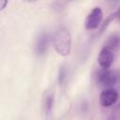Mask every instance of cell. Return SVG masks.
Masks as SVG:
<instances>
[{"label": "cell", "instance_id": "obj_1", "mask_svg": "<svg viewBox=\"0 0 120 120\" xmlns=\"http://www.w3.org/2000/svg\"><path fill=\"white\" fill-rule=\"evenodd\" d=\"M52 43L58 54L62 56L68 55L71 50L70 33L65 28H60L56 30L52 37Z\"/></svg>", "mask_w": 120, "mask_h": 120}, {"label": "cell", "instance_id": "obj_2", "mask_svg": "<svg viewBox=\"0 0 120 120\" xmlns=\"http://www.w3.org/2000/svg\"><path fill=\"white\" fill-rule=\"evenodd\" d=\"M103 13L99 7H96L87 14L84 21V27L88 30L97 29L102 22Z\"/></svg>", "mask_w": 120, "mask_h": 120}, {"label": "cell", "instance_id": "obj_3", "mask_svg": "<svg viewBox=\"0 0 120 120\" xmlns=\"http://www.w3.org/2000/svg\"><path fill=\"white\" fill-rule=\"evenodd\" d=\"M98 82L107 88H112L117 82V77L113 71L108 70V69H102L98 74Z\"/></svg>", "mask_w": 120, "mask_h": 120}, {"label": "cell", "instance_id": "obj_4", "mask_svg": "<svg viewBox=\"0 0 120 120\" xmlns=\"http://www.w3.org/2000/svg\"><path fill=\"white\" fill-rule=\"evenodd\" d=\"M118 99V93L112 88L103 90L99 95V103L102 107H110Z\"/></svg>", "mask_w": 120, "mask_h": 120}, {"label": "cell", "instance_id": "obj_5", "mask_svg": "<svg viewBox=\"0 0 120 120\" xmlns=\"http://www.w3.org/2000/svg\"><path fill=\"white\" fill-rule=\"evenodd\" d=\"M113 62V52L111 49L103 47L98 53V63L102 69H108Z\"/></svg>", "mask_w": 120, "mask_h": 120}, {"label": "cell", "instance_id": "obj_6", "mask_svg": "<svg viewBox=\"0 0 120 120\" xmlns=\"http://www.w3.org/2000/svg\"><path fill=\"white\" fill-rule=\"evenodd\" d=\"M47 46H48V38L46 34H42L38 37V41H37V52L38 54H43L46 50H47Z\"/></svg>", "mask_w": 120, "mask_h": 120}, {"label": "cell", "instance_id": "obj_7", "mask_svg": "<svg viewBox=\"0 0 120 120\" xmlns=\"http://www.w3.org/2000/svg\"><path fill=\"white\" fill-rule=\"evenodd\" d=\"M118 45H119V38L117 36H113V37H111L109 38V40H108V42H107L105 47H107V48L112 50V49L117 47Z\"/></svg>", "mask_w": 120, "mask_h": 120}, {"label": "cell", "instance_id": "obj_8", "mask_svg": "<svg viewBox=\"0 0 120 120\" xmlns=\"http://www.w3.org/2000/svg\"><path fill=\"white\" fill-rule=\"evenodd\" d=\"M52 100H53V99H52V95H50V96H48V97L45 98L44 106H45V110H46L47 112H49L51 111L52 107Z\"/></svg>", "mask_w": 120, "mask_h": 120}, {"label": "cell", "instance_id": "obj_9", "mask_svg": "<svg viewBox=\"0 0 120 120\" xmlns=\"http://www.w3.org/2000/svg\"><path fill=\"white\" fill-rule=\"evenodd\" d=\"M8 4V1H5V0H0V10L4 9L5 8V6Z\"/></svg>", "mask_w": 120, "mask_h": 120}, {"label": "cell", "instance_id": "obj_10", "mask_svg": "<svg viewBox=\"0 0 120 120\" xmlns=\"http://www.w3.org/2000/svg\"><path fill=\"white\" fill-rule=\"evenodd\" d=\"M116 16H117V18H118V20L120 21V8H119V9L116 11Z\"/></svg>", "mask_w": 120, "mask_h": 120}]
</instances>
